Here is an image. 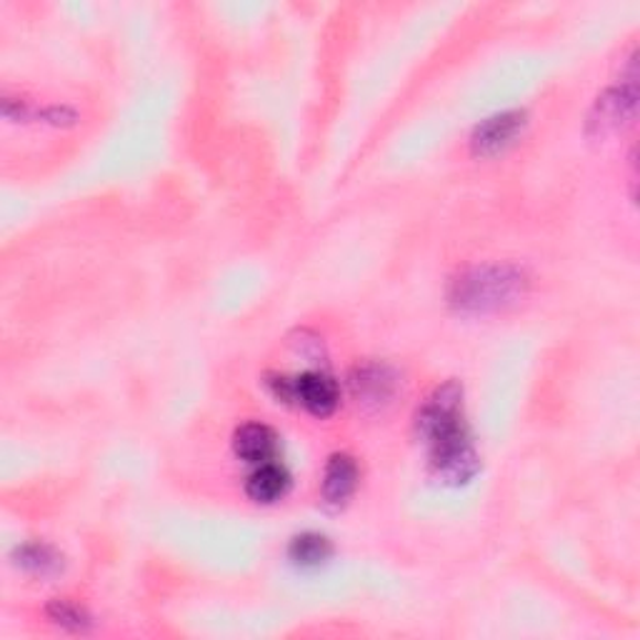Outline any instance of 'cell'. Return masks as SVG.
I'll list each match as a JSON object with an SVG mask.
<instances>
[{
	"instance_id": "5b68a950",
	"label": "cell",
	"mask_w": 640,
	"mask_h": 640,
	"mask_svg": "<svg viewBox=\"0 0 640 640\" xmlns=\"http://www.w3.org/2000/svg\"><path fill=\"white\" fill-rule=\"evenodd\" d=\"M525 113L523 110H506L493 118H486L484 123L476 126V131L470 135V151L478 158H490L503 153L506 148L516 143V138L523 133L525 128Z\"/></svg>"
},
{
	"instance_id": "9c48e42d",
	"label": "cell",
	"mask_w": 640,
	"mask_h": 640,
	"mask_svg": "<svg viewBox=\"0 0 640 640\" xmlns=\"http://www.w3.org/2000/svg\"><path fill=\"white\" fill-rule=\"evenodd\" d=\"M288 488H291V476H288V470L283 466H278V463H263V466H258V470L253 476L248 478L246 484V493L250 500H256V503H275V500H281Z\"/></svg>"
},
{
	"instance_id": "6da1fadb",
	"label": "cell",
	"mask_w": 640,
	"mask_h": 640,
	"mask_svg": "<svg viewBox=\"0 0 640 640\" xmlns=\"http://www.w3.org/2000/svg\"><path fill=\"white\" fill-rule=\"evenodd\" d=\"M528 278L516 265H476L453 278L448 299L458 311L490 313L523 299Z\"/></svg>"
},
{
	"instance_id": "8fae6325",
	"label": "cell",
	"mask_w": 640,
	"mask_h": 640,
	"mask_svg": "<svg viewBox=\"0 0 640 640\" xmlns=\"http://www.w3.org/2000/svg\"><path fill=\"white\" fill-rule=\"evenodd\" d=\"M15 563L21 565V568L31 571L35 575H48L55 573L61 568V555L55 553L51 545L45 543H28L23 549H18L15 553Z\"/></svg>"
},
{
	"instance_id": "30bf717a",
	"label": "cell",
	"mask_w": 640,
	"mask_h": 640,
	"mask_svg": "<svg viewBox=\"0 0 640 640\" xmlns=\"http://www.w3.org/2000/svg\"><path fill=\"white\" fill-rule=\"evenodd\" d=\"M330 541L326 535L318 533H303L295 535L291 541V549H288V555L295 565L301 568H318L321 563H326L330 558Z\"/></svg>"
},
{
	"instance_id": "7a4b0ae2",
	"label": "cell",
	"mask_w": 640,
	"mask_h": 640,
	"mask_svg": "<svg viewBox=\"0 0 640 640\" xmlns=\"http://www.w3.org/2000/svg\"><path fill=\"white\" fill-rule=\"evenodd\" d=\"M468 425L463 421V386L458 380H448L435 388L419 413H415V433L429 445L448 441L453 435L466 433Z\"/></svg>"
},
{
	"instance_id": "8992f818",
	"label": "cell",
	"mask_w": 640,
	"mask_h": 640,
	"mask_svg": "<svg viewBox=\"0 0 640 640\" xmlns=\"http://www.w3.org/2000/svg\"><path fill=\"white\" fill-rule=\"evenodd\" d=\"M358 486V466L348 453H336L330 456L326 466V476H323V500L330 508H340L348 503Z\"/></svg>"
},
{
	"instance_id": "52a82bcc",
	"label": "cell",
	"mask_w": 640,
	"mask_h": 640,
	"mask_svg": "<svg viewBox=\"0 0 640 640\" xmlns=\"http://www.w3.org/2000/svg\"><path fill=\"white\" fill-rule=\"evenodd\" d=\"M234 451L246 463L263 466V463H271L275 458L278 435L263 423H246L234 435Z\"/></svg>"
},
{
	"instance_id": "3957f363",
	"label": "cell",
	"mask_w": 640,
	"mask_h": 640,
	"mask_svg": "<svg viewBox=\"0 0 640 640\" xmlns=\"http://www.w3.org/2000/svg\"><path fill=\"white\" fill-rule=\"evenodd\" d=\"M268 386L283 403H299L318 419H326L338 408V386L321 370H308L295 378L275 376L268 380Z\"/></svg>"
},
{
	"instance_id": "ba28073f",
	"label": "cell",
	"mask_w": 640,
	"mask_h": 640,
	"mask_svg": "<svg viewBox=\"0 0 640 640\" xmlns=\"http://www.w3.org/2000/svg\"><path fill=\"white\" fill-rule=\"evenodd\" d=\"M350 388H354L358 403L380 405L393 398L395 376L391 373V368L386 366H364V368L358 366L354 370V376H350Z\"/></svg>"
},
{
	"instance_id": "277c9868",
	"label": "cell",
	"mask_w": 640,
	"mask_h": 640,
	"mask_svg": "<svg viewBox=\"0 0 640 640\" xmlns=\"http://www.w3.org/2000/svg\"><path fill=\"white\" fill-rule=\"evenodd\" d=\"M638 93L636 83L628 80L626 86L610 88L598 96L596 106H593L588 116V133L596 138H606L610 133H618L620 128L628 126L636 118Z\"/></svg>"
},
{
	"instance_id": "7c38bea8",
	"label": "cell",
	"mask_w": 640,
	"mask_h": 640,
	"mask_svg": "<svg viewBox=\"0 0 640 640\" xmlns=\"http://www.w3.org/2000/svg\"><path fill=\"white\" fill-rule=\"evenodd\" d=\"M48 614H51V618L55 620V623L68 626L73 630H80L83 626L88 623L86 610L78 608V606H73V603H68V600H55L53 606L48 608Z\"/></svg>"
}]
</instances>
